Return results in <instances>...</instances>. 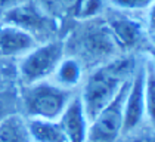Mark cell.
Instances as JSON below:
<instances>
[{
	"label": "cell",
	"mask_w": 155,
	"mask_h": 142,
	"mask_svg": "<svg viewBox=\"0 0 155 142\" xmlns=\"http://www.w3.org/2000/svg\"><path fill=\"white\" fill-rule=\"evenodd\" d=\"M0 142H33L22 114H9L0 118Z\"/></svg>",
	"instance_id": "4fadbf2b"
},
{
	"label": "cell",
	"mask_w": 155,
	"mask_h": 142,
	"mask_svg": "<svg viewBox=\"0 0 155 142\" xmlns=\"http://www.w3.org/2000/svg\"><path fill=\"white\" fill-rule=\"evenodd\" d=\"M107 28L118 47H134L142 37V25L124 15H114L108 19Z\"/></svg>",
	"instance_id": "30bf717a"
},
{
	"label": "cell",
	"mask_w": 155,
	"mask_h": 142,
	"mask_svg": "<svg viewBox=\"0 0 155 142\" xmlns=\"http://www.w3.org/2000/svg\"><path fill=\"white\" fill-rule=\"evenodd\" d=\"M27 124L33 142H68L58 120H28Z\"/></svg>",
	"instance_id": "8fae6325"
},
{
	"label": "cell",
	"mask_w": 155,
	"mask_h": 142,
	"mask_svg": "<svg viewBox=\"0 0 155 142\" xmlns=\"http://www.w3.org/2000/svg\"><path fill=\"white\" fill-rule=\"evenodd\" d=\"M149 39H151V45H152L151 47H154V49H155V31L149 34Z\"/></svg>",
	"instance_id": "7402d4cb"
},
{
	"label": "cell",
	"mask_w": 155,
	"mask_h": 142,
	"mask_svg": "<svg viewBox=\"0 0 155 142\" xmlns=\"http://www.w3.org/2000/svg\"><path fill=\"white\" fill-rule=\"evenodd\" d=\"M101 8H102L101 0H77V3L74 5V12L77 18L89 19L95 16L101 11Z\"/></svg>",
	"instance_id": "9a60e30c"
},
{
	"label": "cell",
	"mask_w": 155,
	"mask_h": 142,
	"mask_svg": "<svg viewBox=\"0 0 155 142\" xmlns=\"http://www.w3.org/2000/svg\"><path fill=\"white\" fill-rule=\"evenodd\" d=\"M52 82H55L58 86L72 90L75 89L81 80H83V65L80 59L72 58V56H64L59 62L58 68L55 70L52 76Z\"/></svg>",
	"instance_id": "7c38bea8"
},
{
	"label": "cell",
	"mask_w": 155,
	"mask_h": 142,
	"mask_svg": "<svg viewBox=\"0 0 155 142\" xmlns=\"http://www.w3.org/2000/svg\"><path fill=\"white\" fill-rule=\"evenodd\" d=\"M129 83L130 80L124 83L117 96L90 121L89 142H115L123 135L124 101Z\"/></svg>",
	"instance_id": "277c9868"
},
{
	"label": "cell",
	"mask_w": 155,
	"mask_h": 142,
	"mask_svg": "<svg viewBox=\"0 0 155 142\" xmlns=\"http://www.w3.org/2000/svg\"><path fill=\"white\" fill-rule=\"evenodd\" d=\"M129 142H155V132H140V133H130Z\"/></svg>",
	"instance_id": "e0dca14e"
},
{
	"label": "cell",
	"mask_w": 155,
	"mask_h": 142,
	"mask_svg": "<svg viewBox=\"0 0 155 142\" xmlns=\"http://www.w3.org/2000/svg\"><path fill=\"white\" fill-rule=\"evenodd\" d=\"M148 58H149V61L152 62L154 70H155V49H154V47H151V49L148 50Z\"/></svg>",
	"instance_id": "ffe728a7"
},
{
	"label": "cell",
	"mask_w": 155,
	"mask_h": 142,
	"mask_svg": "<svg viewBox=\"0 0 155 142\" xmlns=\"http://www.w3.org/2000/svg\"><path fill=\"white\" fill-rule=\"evenodd\" d=\"M68 142H89L90 120L84 111L80 95H74L70 104L58 118Z\"/></svg>",
	"instance_id": "52a82bcc"
},
{
	"label": "cell",
	"mask_w": 155,
	"mask_h": 142,
	"mask_svg": "<svg viewBox=\"0 0 155 142\" xmlns=\"http://www.w3.org/2000/svg\"><path fill=\"white\" fill-rule=\"evenodd\" d=\"M72 96V90L52 80L25 84L21 93L22 116L28 120H58Z\"/></svg>",
	"instance_id": "7a4b0ae2"
},
{
	"label": "cell",
	"mask_w": 155,
	"mask_h": 142,
	"mask_svg": "<svg viewBox=\"0 0 155 142\" xmlns=\"http://www.w3.org/2000/svg\"><path fill=\"white\" fill-rule=\"evenodd\" d=\"M143 73H145L143 95H145L146 118L149 120V123L155 124V70L149 58H146L143 62Z\"/></svg>",
	"instance_id": "5bb4252c"
},
{
	"label": "cell",
	"mask_w": 155,
	"mask_h": 142,
	"mask_svg": "<svg viewBox=\"0 0 155 142\" xmlns=\"http://www.w3.org/2000/svg\"><path fill=\"white\" fill-rule=\"evenodd\" d=\"M0 22H8L22 28L24 31L34 36L37 42H38V37L41 34H46L50 28L48 16L41 13V11L30 0H25L18 6L12 8L3 16Z\"/></svg>",
	"instance_id": "8992f818"
},
{
	"label": "cell",
	"mask_w": 155,
	"mask_h": 142,
	"mask_svg": "<svg viewBox=\"0 0 155 142\" xmlns=\"http://www.w3.org/2000/svg\"><path fill=\"white\" fill-rule=\"evenodd\" d=\"M36 37L22 28L0 22V58H21L36 46Z\"/></svg>",
	"instance_id": "ba28073f"
},
{
	"label": "cell",
	"mask_w": 155,
	"mask_h": 142,
	"mask_svg": "<svg viewBox=\"0 0 155 142\" xmlns=\"http://www.w3.org/2000/svg\"><path fill=\"white\" fill-rule=\"evenodd\" d=\"M83 52L89 58H104V62L111 61L118 45L107 27H90L83 33Z\"/></svg>",
	"instance_id": "9c48e42d"
},
{
	"label": "cell",
	"mask_w": 155,
	"mask_h": 142,
	"mask_svg": "<svg viewBox=\"0 0 155 142\" xmlns=\"http://www.w3.org/2000/svg\"><path fill=\"white\" fill-rule=\"evenodd\" d=\"M22 2H25V0H0V21L3 19V16L11 11L12 8L18 6Z\"/></svg>",
	"instance_id": "ac0fdd59"
},
{
	"label": "cell",
	"mask_w": 155,
	"mask_h": 142,
	"mask_svg": "<svg viewBox=\"0 0 155 142\" xmlns=\"http://www.w3.org/2000/svg\"><path fill=\"white\" fill-rule=\"evenodd\" d=\"M143 82L145 73L143 65L136 68L129 83V89L124 101V123H123V135L133 133L146 117L145 111V95H143Z\"/></svg>",
	"instance_id": "5b68a950"
},
{
	"label": "cell",
	"mask_w": 155,
	"mask_h": 142,
	"mask_svg": "<svg viewBox=\"0 0 155 142\" xmlns=\"http://www.w3.org/2000/svg\"><path fill=\"white\" fill-rule=\"evenodd\" d=\"M134 70L131 58H112L87 76L80 99L90 121L117 96L123 84L131 79Z\"/></svg>",
	"instance_id": "6da1fadb"
},
{
	"label": "cell",
	"mask_w": 155,
	"mask_h": 142,
	"mask_svg": "<svg viewBox=\"0 0 155 142\" xmlns=\"http://www.w3.org/2000/svg\"><path fill=\"white\" fill-rule=\"evenodd\" d=\"M146 27L149 34L155 31V0L152 2V5L148 8V19H146Z\"/></svg>",
	"instance_id": "d6986e66"
},
{
	"label": "cell",
	"mask_w": 155,
	"mask_h": 142,
	"mask_svg": "<svg viewBox=\"0 0 155 142\" xmlns=\"http://www.w3.org/2000/svg\"><path fill=\"white\" fill-rule=\"evenodd\" d=\"M152 2L154 0H109V3L114 9L123 12L145 11L152 5Z\"/></svg>",
	"instance_id": "2e32d148"
},
{
	"label": "cell",
	"mask_w": 155,
	"mask_h": 142,
	"mask_svg": "<svg viewBox=\"0 0 155 142\" xmlns=\"http://www.w3.org/2000/svg\"><path fill=\"white\" fill-rule=\"evenodd\" d=\"M65 5H68V6H71V8H74V5L77 3V0H62Z\"/></svg>",
	"instance_id": "44dd1931"
},
{
	"label": "cell",
	"mask_w": 155,
	"mask_h": 142,
	"mask_svg": "<svg viewBox=\"0 0 155 142\" xmlns=\"http://www.w3.org/2000/svg\"><path fill=\"white\" fill-rule=\"evenodd\" d=\"M65 56V47L59 40L37 43L28 53L19 58L18 73L22 84L50 80L59 62Z\"/></svg>",
	"instance_id": "3957f363"
}]
</instances>
